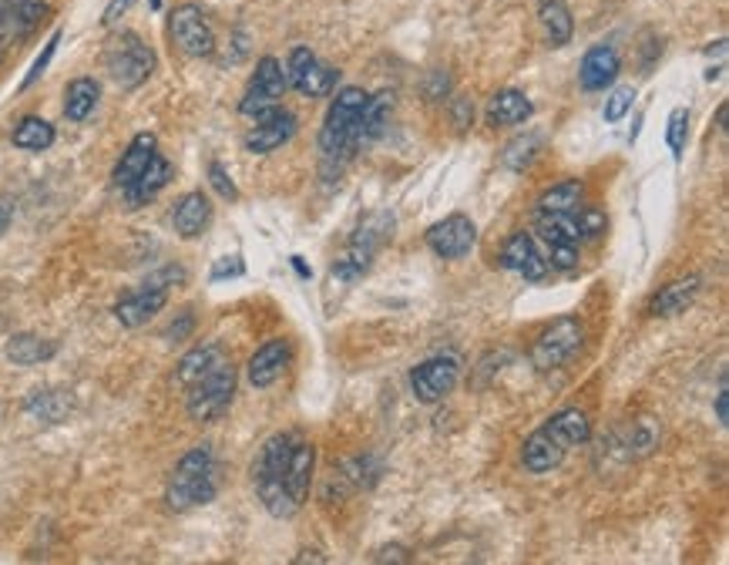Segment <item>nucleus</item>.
<instances>
[{"mask_svg":"<svg viewBox=\"0 0 729 565\" xmlns=\"http://www.w3.org/2000/svg\"><path fill=\"white\" fill-rule=\"evenodd\" d=\"M166 303H169V290H166V286L145 283V286H138L135 293H128V296H122V300L115 303V320L122 323V327L135 331V327H145V323H148L155 313L166 310Z\"/></svg>","mask_w":729,"mask_h":565,"instance_id":"2eb2a0df","label":"nucleus"},{"mask_svg":"<svg viewBox=\"0 0 729 565\" xmlns=\"http://www.w3.org/2000/svg\"><path fill=\"white\" fill-rule=\"evenodd\" d=\"M313 468H316V448L309 441H296V451H293V461H289V474H286V489H289V499L303 509L306 495H309V481H313Z\"/></svg>","mask_w":729,"mask_h":565,"instance_id":"bb28decb","label":"nucleus"},{"mask_svg":"<svg viewBox=\"0 0 729 565\" xmlns=\"http://www.w3.org/2000/svg\"><path fill=\"white\" fill-rule=\"evenodd\" d=\"M367 92L363 88H340L327 118H323V128H319V172L327 182H334L344 166L350 161L353 148L360 145V112L367 105Z\"/></svg>","mask_w":729,"mask_h":565,"instance_id":"f257e3e1","label":"nucleus"},{"mask_svg":"<svg viewBox=\"0 0 729 565\" xmlns=\"http://www.w3.org/2000/svg\"><path fill=\"white\" fill-rule=\"evenodd\" d=\"M387 232H390V226H387V219L383 216H373V219H367L360 229H357V236H353V242H350V250H347V257L340 260V266L334 270V273H340V276H360V273H367V266H370V260H373V253H377V247L387 239Z\"/></svg>","mask_w":729,"mask_h":565,"instance_id":"4468645a","label":"nucleus"},{"mask_svg":"<svg viewBox=\"0 0 729 565\" xmlns=\"http://www.w3.org/2000/svg\"><path fill=\"white\" fill-rule=\"evenodd\" d=\"M461 380L457 357H431L411 370V390L421 404H441Z\"/></svg>","mask_w":729,"mask_h":565,"instance_id":"9d476101","label":"nucleus"},{"mask_svg":"<svg viewBox=\"0 0 729 565\" xmlns=\"http://www.w3.org/2000/svg\"><path fill=\"white\" fill-rule=\"evenodd\" d=\"M719 74H722V67H709V71H706V81H716Z\"/></svg>","mask_w":729,"mask_h":565,"instance_id":"5fc2aeb1","label":"nucleus"},{"mask_svg":"<svg viewBox=\"0 0 729 565\" xmlns=\"http://www.w3.org/2000/svg\"><path fill=\"white\" fill-rule=\"evenodd\" d=\"M102 102V85L95 77H74L64 88V115L71 122H88Z\"/></svg>","mask_w":729,"mask_h":565,"instance_id":"a878e982","label":"nucleus"},{"mask_svg":"<svg viewBox=\"0 0 729 565\" xmlns=\"http://www.w3.org/2000/svg\"><path fill=\"white\" fill-rule=\"evenodd\" d=\"M293 266H296V270H299V276H309V270H306V266H303V260H299V257H293Z\"/></svg>","mask_w":729,"mask_h":565,"instance_id":"864d4df0","label":"nucleus"},{"mask_svg":"<svg viewBox=\"0 0 729 565\" xmlns=\"http://www.w3.org/2000/svg\"><path fill=\"white\" fill-rule=\"evenodd\" d=\"M582 344H585L582 323H579L575 316H561V320H554L551 327L535 341V347H531V364H535V370H541V374L558 370V367H564V364H569V360L582 350Z\"/></svg>","mask_w":729,"mask_h":565,"instance_id":"423d86ee","label":"nucleus"},{"mask_svg":"<svg viewBox=\"0 0 729 565\" xmlns=\"http://www.w3.org/2000/svg\"><path fill=\"white\" fill-rule=\"evenodd\" d=\"M105 67L118 88L135 92L155 71V51L138 34L125 31V34L112 38V44L105 48Z\"/></svg>","mask_w":729,"mask_h":565,"instance_id":"39448f33","label":"nucleus"},{"mask_svg":"<svg viewBox=\"0 0 729 565\" xmlns=\"http://www.w3.org/2000/svg\"><path fill=\"white\" fill-rule=\"evenodd\" d=\"M501 266L511 270V273H518V276H525L528 283H541V280L548 276V260L538 253L531 232H515V236L505 242Z\"/></svg>","mask_w":729,"mask_h":565,"instance_id":"dca6fc26","label":"nucleus"},{"mask_svg":"<svg viewBox=\"0 0 729 565\" xmlns=\"http://www.w3.org/2000/svg\"><path fill=\"white\" fill-rule=\"evenodd\" d=\"M575 219H579L582 239H595V236H602V232H605V226H609L605 212H602L599 206H585V202L575 209Z\"/></svg>","mask_w":729,"mask_h":565,"instance_id":"ea45409f","label":"nucleus"},{"mask_svg":"<svg viewBox=\"0 0 729 565\" xmlns=\"http://www.w3.org/2000/svg\"><path fill=\"white\" fill-rule=\"evenodd\" d=\"M235 367L222 357L215 367H209L199 380L189 384V415L192 421L199 425H209V421H219L229 404L235 397Z\"/></svg>","mask_w":729,"mask_h":565,"instance_id":"20e7f679","label":"nucleus"},{"mask_svg":"<svg viewBox=\"0 0 729 565\" xmlns=\"http://www.w3.org/2000/svg\"><path fill=\"white\" fill-rule=\"evenodd\" d=\"M51 4L47 0H4V14H0V41H24L41 24H47Z\"/></svg>","mask_w":729,"mask_h":565,"instance_id":"f8f14e48","label":"nucleus"},{"mask_svg":"<svg viewBox=\"0 0 729 565\" xmlns=\"http://www.w3.org/2000/svg\"><path fill=\"white\" fill-rule=\"evenodd\" d=\"M632 105H635V88H615L609 98H605V108H602V115H605V122L609 125H615V122H622L628 112H632Z\"/></svg>","mask_w":729,"mask_h":565,"instance_id":"58836bf2","label":"nucleus"},{"mask_svg":"<svg viewBox=\"0 0 729 565\" xmlns=\"http://www.w3.org/2000/svg\"><path fill=\"white\" fill-rule=\"evenodd\" d=\"M538 151H541V138H538V135H521V138H515V142L505 148L501 161H505L511 172H525L531 161L538 158Z\"/></svg>","mask_w":729,"mask_h":565,"instance_id":"c9c22d12","label":"nucleus"},{"mask_svg":"<svg viewBox=\"0 0 729 565\" xmlns=\"http://www.w3.org/2000/svg\"><path fill=\"white\" fill-rule=\"evenodd\" d=\"M454 125L457 128H467L471 122H474V102L471 98H454Z\"/></svg>","mask_w":729,"mask_h":565,"instance_id":"de8ad7c7","label":"nucleus"},{"mask_svg":"<svg viewBox=\"0 0 729 565\" xmlns=\"http://www.w3.org/2000/svg\"><path fill=\"white\" fill-rule=\"evenodd\" d=\"M212 222V202L205 192H186L179 202H176V212H172V226L182 239H196L205 232V226Z\"/></svg>","mask_w":729,"mask_h":565,"instance_id":"4be33fe9","label":"nucleus"},{"mask_svg":"<svg viewBox=\"0 0 729 565\" xmlns=\"http://www.w3.org/2000/svg\"><path fill=\"white\" fill-rule=\"evenodd\" d=\"M564 454H569V448H561L545 428H538L535 435H528L525 444H521V464H525L531 474H548V471H554V468L564 461Z\"/></svg>","mask_w":729,"mask_h":565,"instance_id":"aec40b11","label":"nucleus"},{"mask_svg":"<svg viewBox=\"0 0 729 565\" xmlns=\"http://www.w3.org/2000/svg\"><path fill=\"white\" fill-rule=\"evenodd\" d=\"M659 444V428H656V421L653 418H638L635 425H632V435H628V454H649L653 448Z\"/></svg>","mask_w":729,"mask_h":565,"instance_id":"e433bc0d","label":"nucleus"},{"mask_svg":"<svg viewBox=\"0 0 729 565\" xmlns=\"http://www.w3.org/2000/svg\"><path fill=\"white\" fill-rule=\"evenodd\" d=\"M296 128H299V122H296L293 112L273 108V112L260 115L256 125L250 128V135H246V151H253V155H270V151L283 148V145L296 135Z\"/></svg>","mask_w":729,"mask_h":565,"instance_id":"ddd939ff","label":"nucleus"},{"mask_svg":"<svg viewBox=\"0 0 729 565\" xmlns=\"http://www.w3.org/2000/svg\"><path fill=\"white\" fill-rule=\"evenodd\" d=\"M169 34L176 48L189 57H209L215 51V31L199 4H182L169 18Z\"/></svg>","mask_w":729,"mask_h":565,"instance_id":"1a4fd4ad","label":"nucleus"},{"mask_svg":"<svg viewBox=\"0 0 729 565\" xmlns=\"http://www.w3.org/2000/svg\"><path fill=\"white\" fill-rule=\"evenodd\" d=\"M296 441H299V435L279 431V435L266 438V444L260 448V454L253 461V484L260 492L263 509L273 519H293L299 512V505L289 499V489H286V474H289Z\"/></svg>","mask_w":729,"mask_h":565,"instance_id":"f03ea898","label":"nucleus"},{"mask_svg":"<svg viewBox=\"0 0 729 565\" xmlns=\"http://www.w3.org/2000/svg\"><path fill=\"white\" fill-rule=\"evenodd\" d=\"M158 151V142H155V135L151 132H141V135H135L131 138V145L122 151V158H118V166H115V172H112V182L118 186V189H125V186H131L141 172H145V166L151 161V155Z\"/></svg>","mask_w":729,"mask_h":565,"instance_id":"412c9836","label":"nucleus"},{"mask_svg":"<svg viewBox=\"0 0 729 565\" xmlns=\"http://www.w3.org/2000/svg\"><path fill=\"white\" fill-rule=\"evenodd\" d=\"M192 331H196V316H192V310H182V313H179V320H172V323H169L166 341L182 344L186 337H192Z\"/></svg>","mask_w":729,"mask_h":565,"instance_id":"a18cd8bd","label":"nucleus"},{"mask_svg":"<svg viewBox=\"0 0 729 565\" xmlns=\"http://www.w3.org/2000/svg\"><path fill=\"white\" fill-rule=\"evenodd\" d=\"M585 202V186L582 179H561L551 189L541 192L538 212H575Z\"/></svg>","mask_w":729,"mask_h":565,"instance_id":"c756f323","label":"nucleus"},{"mask_svg":"<svg viewBox=\"0 0 729 565\" xmlns=\"http://www.w3.org/2000/svg\"><path fill=\"white\" fill-rule=\"evenodd\" d=\"M242 273H246V263H242V257H222V260L212 266L209 280L219 283V280H235V276H242Z\"/></svg>","mask_w":729,"mask_h":565,"instance_id":"c03bdc74","label":"nucleus"},{"mask_svg":"<svg viewBox=\"0 0 729 565\" xmlns=\"http://www.w3.org/2000/svg\"><path fill=\"white\" fill-rule=\"evenodd\" d=\"M474 242H477V226L461 212H454V216H447V219H441L427 229V247L441 260L467 257L474 250Z\"/></svg>","mask_w":729,"mask_h":565,"instance_id":"9b49d317","label":"nucleus"},{"mask_svg":"<svg viewBox=\"0 0 729 565\" xmlns=\"http://www.w3.org/2000/svg\"><path fill=\"white\" fill-rule=\"evenodd\" d=\"M209 182H212V189L219 192V199H225V202H235V199H239V189H235V182L229 179V172H225L222 161H209Z\"/></svg>","mask_w":729,"mask_h":565,"instance_id":"79ce46f5","label":"nucleus"},{"mask_svg":"<svg viewBox=\"0 0 729 565\" xmlns=\"http://www.w3.org/2000/svg\"><path fill=\"white\" fill-rule=\"evenodd\" d=\"M716 421H719V425L729 421V397H726V384H722L719 394H716Z\"/></svg>","mask_w":729,"mask_h":565,"instance_id":"3c124183","label":"nucleus"},{"mask_svg":"<svg viewBox=\"0 0 729 565\" xmlns=\"http://www.w3.org/2000/svg\"><path fill=\"white\" fill-rule=\"evenodd\" d=\"M57 44H61V31H54V34L47 38V44H44V51H41V54H38V61L31 64V71H28V77H24V85H21V88H31V85H34V81H38V77L44 74V67L51 64V57H54V51H57Z\"/></svg>","mask_w":729,"mask_h":565,"instance_id":"37998d69","label":"nucleus"},{"mask_svg":"<svg viewBox=\"0 0 729 565\" xmlns=\"http://www.w3.org/2000/svg\"><path fill=\"white\" fill-rule=\"evenodd\" d=\"M531 115H535V105H531L528 95L518 92V88H505V92L492 95V102H488V122L498 125V128L525 125Z\"/></svg>","mask_w":729,"mask_h":565,"instance_id":"393cba45","label":"nucleus"},{"mask_svg":"<svg viewBox=\"0 0 729 565\" xmlns=\"http://www.w3.org/2000/svg\"><path fill=\"white\" fill-rule=\"evenodd\" d=\"M390 112H393V95L390 92H380L373 98H367L363 112H360V142H373L387 132V122H390Z\"/></svg>","mask_w":729,"mask_h":565,"instance_id":"473e14b6","label":"nucleus"},{"mask_svg":"<svg viewBox=\"0 0 729 565\" xmlns=\"http://www.w3.org/2000/svg\"><path fill=\"white\" fill-rule=\"evenodd\" d=\"M131 4H135V0H108V8H105V14H102V24H105V28L118 24V21L131 11Z\"/></svg>","mask_w":729,"mask_h":565,"instance_id":"49530a36","label":"nucleus"},{"mask_svg":"<svg viewBox=\"0 0 729 565\" xmlns=\"http://www.w3.org/2000/svg\"><path fill=\"white\" fill-rule=\"evenodd\" d=\"M54 125L51 122H44V118H38V115H28V118H21L18 125H14V135H11V142L18 145V148H24V151H47L51 145H54Z\"/></svg>","mask_w":729,"mask_h":565,"instance_id":"72a5a7b5","label":"nucleus"},{"mask_svg":"<svg viewBox=\"0 0 729 565\" xmlns=\"http://www.w3.org/2000/svg\"><path fill=\"white\" fill-rule=\"evenodd\" d=\"M447 88H451L447 71H434V74H431V98H444Z\"/></svg>","mask_w":729,"mask_h":565,"instance_id":"8fccbe9b","label":"nucleus"},{"mask_svg":"<svg viewBox=\"0 0 729 565\" xmlns=\"http://www.w3.org/2000/svg\"><path fill=\"white\" fill-rule=\"evenodd\" d=\"M225 357V350H222V344H199V347H192L182 360H179V370H176V380L179 384H192V380H199L209 367H215L219 360Z\"/></svg>","mask_w":729,"mask_h":565,"instance_id":"f704fd0d","label":"nucleus"},{"mask_svg":"<svg viewBox=\"0 0 729 565\" xmlns=\"http://www.w3.org/2000/svg\"><path fill=\"white\" fill-rule=\"evenodd\" d=\"M169 182H172V166L155 151L151 161L145 166V172H141L131 186H125L122 192H125V202H128L131 209H141V206H148L161 189H166Z\"/></svg>","mask_w":729,"mask_h":565,"instance_id":"a211bd4d","label":"nucleus"},{"mask_svg":"<svg viewBox=\"0 0 729 565\" xmlns=\"http://www.w3.org/2000/svg\"><path fill=\"white\" fill-rule=\"evenodd\" d=\"M289 367V344L279 337V341H270V344H263L256 354H253V360H250V384L253 387H273L279 377H283V370Z\"/></svg>","mask_w":729,"mask_h":565,"instance_id":"6ab92c4d","label":"nucleus"},{"mask_svg":"<svg viewBox=\"0 0 729 565\" xmlns=\"http://www.w3.org/2000/svg\"><path fill=\"white\" fill-rule=\"evenodd\" d=\"M286 88H289L286 85V67L276 57H263L253 71L246 95H242V102H239V112L246 118H260V115L279 108Z\"/></svg>","mask_w":729,"mask_h":565,"instance_id":"6e6552de","label":"nucleus"},{"mask_svg":"<svg viewBox=\"0 0 729 565\" xmlns=\"http://www.w3.org/2000/svg\"><path fill=\"white\" fill-rule=\"evenodd\" d=\"M561 448H579V444H585L589 438H592V421H589V415L585 411H579V408H564V411H558V415H551L545 425H541Z\"/></svg>","mask_w":729,"mask_h":565,"instance_id":"5701e85b","label":"nucleus"},{"mask_svg":"<svg viewBox=\"0 0 729 565\" xmlns=\"http://www.w3.org/2000/svg\"><path fill=\"white\" fill-rule=\"evenodd\" d=\"M699 290H702V276L673 280V283H666V286L653 296L649 313H653V316H676V313H683V310L699 296Z\"/></svg>","mask_w":729,"mask_h":565,"instance_id":"b1692460","label":"nucleus"},{"mask_svg":"<svg viewBox=\"0 0 729 565\" xmlns=\"http://www.w3.org/2000/svg\"><path fill=\"white\" fill-rule=\"evenodd\" d=\"M0 14H4V0H0Z\"/></svg>","mask_w":729,"mask_h":565,"instance_id":"6e6d98bb","label":"nucleus"},{"mask_svg":"<svg viewBox=\"0 0 729 565\" xmlns=\"http://www.w3.org/2000/svg\"><path fill=\"white\" fill-rule=\"evenodd\" d=\"M545 260L554 270H575L579 266V250H575V242H548Z\"/></svg>","mask_w":729,"mask_h":565,"instance_id":"a19ab883","label":"nucleus"},{"mask_svg":"<svg viewBox=\"0 0 729 565\" xmlns=\"http://www.w3.org/2000/svg\"><path fill=\"white\" fill-rule=\"evenodd\" d=\"M340 81V71H334L330 64H323L309 48H293L286 57V85L296 88L306 98H327L334 95Z\"/></svg>","mask_w":729,"mask_h":565,"instance_id":"0eeeda50","label":"nucleus"},{"mask_svg":"<svg viewBox=\"0 0 729 565\" xmlns=\"http://www.w3.org/2000/svg\"><path fill=\"white\" fill-rule=\"evenodd\" d=\"M8 360L11 364H18V367H34V364H44V360H51L54 354H57V347L51 344V341H44V337H34V334H18V337H11V344H8Z\"/></svg>","mask_w":729,"mask_h":565,"instance_id":"7c9ffc66","label":"nucleus"},{"mask_svg":"<svg viewBox=\"0 0 729 565\" xmlns=\"http://www.w3.org/2000/svg\"><path fill=\"white\" fill-rule=\"evenodd\" d=\"M215 492H219V464L212 458V448L199 444L189 454H182V461L176 464L166 489V505L172 512H189L209 505Z\"/></svg>","mask_w":729,"mask_h":565,"instance_id":"7ed1b4c3","label":"nucleus"},{"mask_svg":"<svg viewBox=\"0 0 729 565\" xmlns=\"http://www.w3.org/2000/svg\"><path fill=\"white\" fill-rule=\"evenodd\" d=\"M622 71V57L612 44H595L585 51L582 64H579V85L585 92H605L615 85V77Z\"/></svg>","mask_w":729,"mask_h":565,"instance_id":"f3484780","label":"nucleus"},{"mask_svg":"<svg viewBox=\"0 0 729 565\" xmlns=\"http://www.w3.org/2000/svg\"><path fill=\"white\" fill-rule=\"evenodd\" d=\"M24 408H28L38 421H44V425H57V421H64V418L71 415L74 400H71L67 390H34V394L28 397Z\"/></svg>","mask_w":729,"mask_h":565,"instance_id":"c85d7f7f","label":"nucleus"},{"mask_svg":"<svg viewBox=\"0 0 729 565\" xmlns=\"http://www.w3.org/2000/svg\"><path fill=\"white\" fill-rule=\"evenodd\" d=\"M8 222H11V206H0V236H4Z\"/></svg>","mask_w":729,"mask_h":565,"instance_id":"603ef678","label":"nucleus"},{"mask_svg":"<svg viewBox=\"0 0 729 565\" xmlns=\"http://www.w3.org/2000/svg\"><path fill=\"white\" fill-rule=\"evenodd\" d=\"M373 562H411V552L403 545H383L373 552Z\"/></svg>","mask_w":729,"mask_h":565,"instance_id":"09e8293b","label":"nucleus"},{"mask_svg":"<svg viewBox=\"0 0 729 565\" xmlns=\"http://www.w3.org/2000/svg\"><path fill=\"white\" fill-rule=\"evenodd\" d=\"M538 18H541V28L548 34V44L551 48H564L572 41V31H575V21H572V11L564 0H541L538 4Z\"/></svg>","mask_w":729,"mask_h":565,"instance_id":"cd10ccee","label":"nucleus"},{"mask_svg":"<svg viewBox=\"0 0 729 565\" xmlns=\"http://www.w3.org/2000/svg\"><path fill=\"white\" fill-rule=\"evenodd\" d=\"M535 232L545 242H579L582 239L575 212H538Z\"/></svg>","mask_w":729,"mask_h":565,"instance_id":"2f4dec72","label":"nucleus"},{"mask_svg":"<svg viewBox=\"0 0 729 565\" xmlns=\"http://www.w3.org/2000/svg\"><path fill=\"white\" fill-rule=\"evenodd\" d=\"M686 135H689V108H673L669 128H666V142H669L676 158H683V151H686Z\"/></svg>","mask_w":729,"mask_h":565,"instance_id":"4c0bfd02","label":"nucleus"}]
</instances>
